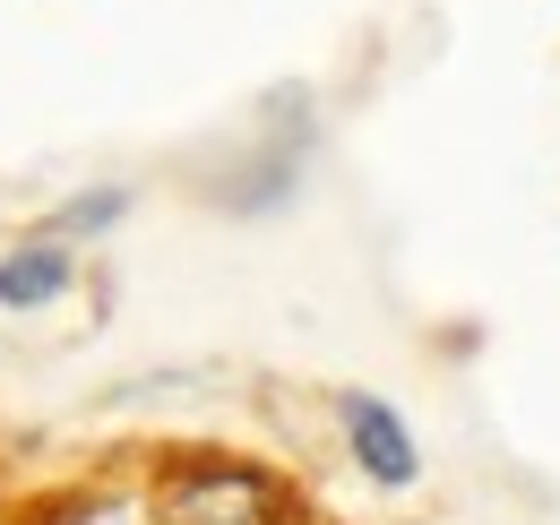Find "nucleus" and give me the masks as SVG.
Wrapping results in <instances>:
<instances>
[{
    "mask_svg": "<svg viewBox=\"0 0 560 525\" xmlns=\"http://www.w3.org/2000/svg\"><path fill=\"white\" fill-rule=\"evenodd\" d=\"M139 482L155 525H328L319 482L284 448L224 431H155L139 440Z\"/></svg>",
    "mask_w": 560,
    "mask_h": 525,
    "instance_id": "f257e3e1",
    "label": "nucleus"
},
{
    "mask_svg": "<svg viewBox=\"0 0 560 525\" xmlns=\"http://www.w3.org/2000/svg\"><path fill=\"white\" fill-rule=\"evenodd\" d=\"M311 164H319V86L311 78H277L242 138H224L208 164H190V190L208 215H233V224H277L302 207L311 190Z\"/></svg>",
    "mask_w": 560,
    "mask_h": 525,
    "instance_id": "f03ea898",
    "label": "nucleus"
},
{
    "mask_svg": "<svg viewBox=\"0 0 560 525\" xmlns=\"http://www.w3.org/2000/svg\"><path fill=\"white\" fill-rule=\"evenodd\" d=\"M319 431H328V457L346 465L371 500H415L422 491V431L406 422V405L380 388H319Z\"/></svg>",
    "mask_w": 560,
    "mask_h": 525,
    "instance_id": "7ed1b4c3",
    "label": "nucleus"
},
{
    "mask_svg": "<svg viewBox=\"0 0 560 525\" xmlns=\"http://www.w3.org/2000/svg\"><path fill=\"white\" fill-rule=\"evenodd\" d=\"M0 525H155L139 482V448L121 457H86L78 474H44V482H18L9 517Z\"/></svg>",
    "mask_w": 560,
    "mask_h": 525,
    "instance_id": "20e7f679",
    "label": "nucleus"
},
{
    "mask_svg": "<svg viewBox=\"0 0 560 525\" xmlns=\"http://www.w3.org/2000/svg\"><path fill=\"white\" fill-rule=\"evenodd\" d=\"M78 293H95V250L52 242L44 224H18L0 242V319H52Z\"/></svg>",
    "mask_w": 560,
    "mask_h": 525,
    "instance_id": "39448f33",
    "label": "nucleus"
},
{
    "mask_svg": "<svg viewBox=\"0 0 560 525\" xmlns=\"http://www.w3.org/2000/svg\"><path fill=\"white\" fill-rule=\"evenodd\" d=\"M139 215V182L130 173H104V182H78V190H61L35 224L52 233V242H70V250H104L121 224Z\"/></svg>",
    "mask_w": 560,
    "mask_h": 525,
    "instance_id": "423d86ee",
    "label": "nucleus"
},
{
    "mask_svg": "<svg viewBox=\"0 0 560 525\" xmlns=\"http://www.w3.org/2000/svg\"><path fill=\"white\" fill-rule=\"evenodd\" d=\"M233 388L224 362H182V371H130L104 388V413H139V405H199V396Z\"/></svg>",
    "mask_w": 560,
    "mask_h": 525,
    "instance_id": "0eeeda50",
    "label": "nucleus"
},
{
    "mask_svg": "<svg viewBox=\"0 0 560 525\" xmlns=\"http://www.w3.org/2000/svg\"><path fill=\"white\" fill-rule=\"evenodd\" d=\"M9 500H18V482H9V474H0V517H9Z\"/></svg>",
    "mask_w": 560,
    "mask_h": 525,
    "instance_id": "6e6552de",
    "label": "nucleus"
},
{
    "mask_svg": "<svg viewBox=\"0 0 560 525\" xmlns=\"http://www.w3.org/2000/svg\"><path fill=\"white\" fill-rule=\"evenodd\" d=\"M380 525H440V517H380Z\"/></svg>",
    "mask_w": 560,
    "mask_h": 525,
    "instance_id": "1a4fd4ad",
    "label": "nucleus"
}]
</instances>
